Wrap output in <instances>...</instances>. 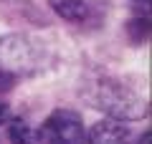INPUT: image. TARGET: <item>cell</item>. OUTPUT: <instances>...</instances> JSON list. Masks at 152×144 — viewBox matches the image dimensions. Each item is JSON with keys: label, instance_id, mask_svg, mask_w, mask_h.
Here are the masks:
<instances>
[{"label": "cell", "instance_id": "obj_2", "mask_svg": "<svg viewBox=\"0 0 152 144\" xmlns=\"http://www.w3.org/2000/svg\"><path fill=\"white\" fill-rule=\"evenodd\" d=\"M41 142L46 144H86L81 116L71 109H58L43 121Z\"/></svg>", "mask_w": 152, "mask_h": 144}, {"label": "cell", "instance_id": "obj_4", "mask_svg": "<svg viewBox=\"0 0 152 144\" xmlns=\"http://www.w3.org/2000/svg\"><path fill=\"white\" fill-rule=\"evenodd\" d=\"M51 8H53L61 18H66V20H71V23H81L84 18L89 15L86 0H51Z\"/></svg>", "mask_w": 152, "mask_h": 144}, {"label": "cell", "instance_id": "obj_7", "mask_svg": "<svg viewBox=\"0 0 152 144\" xmlns=\"http://www.w3.org/2000/svg\"><path fill=\"white\" fill-rule=\"evenodd\" d=\"M8 116H10V109H8V104H5V101H0V124H5V121H8Z\"/></svg>", "mask_w": 152, "mask_h": 144}, {"label": "cell", "instance_id": "obj_6", "mask_svg": "<svg viewBox=\"0 0 152 144\" xmlns=\"http://www.w3.org/2000/svg\"><path fill=\"white\" fill-rule=\"evenodd\" d=\"M13 86H15V76H13L10 71H5L3 66H0V94H5V91H10Z\"/></svg>", "mask_w": 152, "mask_h": 144}, {"label": "cell", "instance_id": "obj_8", "mask_svg": "<svg viewBox=\"0 0 152 144\" xmlns=\"http://www.w3.org/2000/svg\"><path fill=\"white\" fill-rule=\"evenodd\" d=\"M0 144H3V142H0Z\"/></svg>", "mask_w": 152, "mask_h": 144}, {"label": "cell", "instance_id": "obj_5", "mask_svg": "<svg viewBox=\"0 0 152 144\" xmlns=\"http://www.w3.org/2000/svg\"><path fill=\"white\" fill-rule=\"evenodd\" d=\"M8 134H10L13 144H43L41 142V132H36V129L28 121H23V119H15V121L10 124V129H8Z\"/></svg>", "mask_w": 152, "mask_h": 144}, {"label": "cell", "instance_id": "obj_1", "mask_svg": "<svg viewBox=\"0 0 152 144\" xmlns=\"http://www.w3.org/2000/svg\"><path fill=\"white\" fill-rule=\"evenodd\" d=\"M89 101L112 116L124 119V121H132V119H140L147 114V104L140 99V94L114 79L94 81L91 91H89Z\"/></svg>", "mask_w": 152, "mask_h": 144}, {"label": "cell", "instance_id": "obj_3", "mask_svg": "<svg viewBox=\"0 0 152 144\" xmlns=\"http://www.w3.org/2000/svg\"><path fill=\"white\" fill-rule=\"evenodd\" d=\"M89 144H140V139L119 121H99L89 132Z\"/></svg>", "mask_w": 152, "mask_h": 144}]
</instances>
